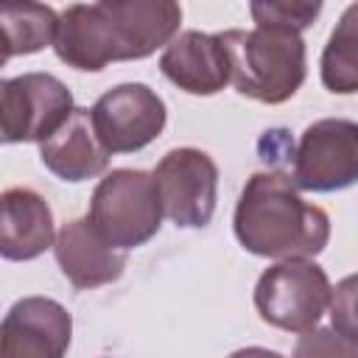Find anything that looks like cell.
Listing matches in <instances>:
<instances>
[{"label": "cell", "mask_w": 358, "mask_h": 358, "mask_svg": "<svg viewBox=\"0 0 358 358\" xmlns=\"http://www.w3.org/2000/svg\"><path fill=\"white\" fill-rule=\"evenodd\" d=\"M182 22L179 0H98L70 6L59 17L56 56L76 70L145 59L168 45Z\"/></svg>", "instance_id": "obj_1"}, {"label": "cell", "mask_w": 358, "mask_h": 358, "mask_svg": "<svg viewBox=\"0 0 358 358\" xmlns=\"http://www.w3.org/2000/svg\"><path fill=\"white\" fill-rule=\"evenodd\" d=\"M235 238L260 257H313L330 241V218L299 196L294 179L280 171L252 173L235 207Z\"/></svg>", "instance_id": "obj_2"}, {"label": "cell", "mask_w": 358, "mask_h": 358, "mask_svg": "<svg viewBox=\"0 0 358 358\" xmlns=\"http://www.w3.org/2000/svg\"><path fill=\"white\" fill-rule=\"evenodd\" d=\"M229 56V81L246 98L260 103L288 101L305 81V42L299 31L282 25H257L252 31L218 34Z\"/></svg>", "instance_id": "obj_3"}, {"label": "cell", "mask_w": 358, "mask_h": 358, "mask_svg": "<svg viewBox=\"0 0 358 358\" xmlns=\"http://www.w3.org/2000/svg\"><path fill=\"white\" fill-rule=\"evenodd\" d=\"M92 227L115 249H134L151 241L162 221V201L154 173L117 168L106 173L90 201Z\"/></svg>", "instance_id": "obj_4"}, {"label": "cell", "mask_w": 358, "mask_h": 358, "mask_svg": "<svg viewBox=\"0 0 358 358\" xmlns=\"http://www.w3.org/2000/svg\"><path fill=\"white\" fill-rule=\"evenodd\" d=\"M330 280L322 266L291 257L266 268L255 285V308L263 322L291 330L310 333L322 313L330 308Z\"/></svg>", "instance_id": "obj_5"}, {"label": "cell", "mask_w": 358, "mask_h": 358, "mask_svg": "<svg viewBox=\"0 0 358 358\" xmlns=\"http://www.w3.org/2000/svg\"><path fill=\"white\" fill-rule=\"evenodd\" d=\"M70 90L50 73H25L0 84V120L6 143H42L73 112Z\"/></svg>", "instance_id": "obj_6"}, {"label": "cell", "mask_w": 358, "mask_h": 358, "mask_svg": "<svg viewBox=\"0 0 358 358\" xmlns=\"http://www.w3.org/2000/svg\"><path fill=\"white\" fill-rule=\"evenodd\" d=\"M294 182L299 190L330 193L358 182V123L324 117L310 123L294 154Z\"/></svg>", "instance_id": "obj_7"}, {"label": "cell", "mask_w": 358, "mask_h": 358, "mask_svg": "<svg viewBox=\"0 0 358 358\" xmlns=\"http://www.w3.org/2000/svg\"><path fill=\"white\" fill-rule=\"evenodd\" d=\"M154 179L162 213L176 227L210 224L218 193V168L210 154L199 148H173L159 159Z\"/></svg>", "instance_id": "obj_8"}, {"label": "cell", "mask_w": 358, "mask_h": 358, "mask_svg": "<svg viewBox=\"0 0 358 358\" xmlns=\"http://www.w3.org/2000/svg\"><path fill=\"white\" fill-rule=\"evenodd\" d=\"M98 137L109 154L140 151L165 129V103L145 84H120L92 106Z\"/></svg>", "instance_id": "obj_9"}, {"label": "cell", "mask_w": 358, "mask_h": 358, "mask_svg": "<svg viewBox=\"0 0 358 358\" xmlns=\"http://www.w3.org/2000/svg\"><path fill=\"white\" fill-rule=\"evenodd\" d=\"M73 319L48 296H25L11 305L0 327L3 358H59L70 347Z\"/></svg>", "instance_id": "obj_10"}, {"label": "cell", "mask_w": 358, "mask_h": 358, "mask_svg": "<svg viewBox=\"0 0 358 358\" xmlns=\"http://www.w3.org/2000/svg\"><path fill=\"white\" fill-rule=\"evenodd\" d=\"M159 70L190 95H215L232 76L221 36L201 31H182L173 36L159 59Z\"/></svg>", "instance_id": "obj_11"}, {"label": "cell", "mask_w": 358, "mask_h": 358, "mask_svg": "<svg viewBox=\"0 0 358 358\" xmlns=\"http://www.w3.org/2000/svg\"><path fill=\"white\" fill-rule=\"evenodd\" d=\"M42 165L64 182H84L106 171L109 148L98 137L90 109H73L70 117L39 143Z\"/></svg>", "instance_id": "obj_12"}, {"label": "cell", "mask_w": 358, "mask_h": 358, "mask_svg": "<svg viewBox=\"0 0 358 358\" xmlns=\"http://www.w3.org/2000/svg\"><path fill=\"white\" fill-rule=\"evenodd\" d=\"M56 263L76 288H98L115 282L126 268V255L115 252L90 218L64 224L56 235Z\"/></svg>", "instance_id": "obj_13"}, {"label": "cell", "mask_w": 358, "mask_h": 358, "mask_svg": "<svg viewBox=\"0 0 358 358\" xmlns=\"http://www.w3.org/2000/svg\"><path fill=\"white\" fill-rule=\"evenodd\" d=\"M0 252L6 260H34L53 243V213L48 201L28 187L3 193Z\"/></svg>", "instance_id": "obj_14"}, {"label": "cell", "mask_w": 358, "mask_h": 358, "mask_svg": "<svg viewBox=\"0 0 358 358\" xmlns=\"http://www.w3.org/2000/svg\"><path fill=\"white\" fill-rule=\"evenodd\" d=\"M3 62L20 53H36L56 42L59 14L39 0H0Z\"/></svg>", "instance_id": "obj_15"}, {"label": "cell", "mask_w": 358, "mask_h": 358, "mask_svg": "<svg viewBox=\"0 0 358 358\" xmlns=\"http://www.w3.org/2000/svg\"><path fill=\"white\" fill-rule=\"evenodd\" d=\"M322 84L330 92H358V0L344 8L322 53Z\"/></svg>", "instance_id": "obj_16"}, {"label": "cell", "mask_w": 358, "mask_h": 358, "mask_svg": "<svg viewBox=\"0 0 358 358\" xmlns=\"http://www.w3.org/2000/svg\"><path fill=\"white\" fill-rule=\"evenodd\" d=\"M324 0H249V11L257 25H282L305 31L316 22Z\"/></svg>", "instance_id": "obj_17"}, {"label": "cell", "mask_w": 358, "mask_h": 358, "mask_svg": "<svg viewBox=\"0 0 358 358\" xmlns=\"http://www.w3.org/2000/svg\"><path fill=\"white\" fill-rule=\"evenodd\" d=\"M330 322L338 336L358 344V274L344 277L330 294Z\"/></svg>", "instance_id": "obj_18"}, {"label": "cell", "mask_w": 358, "mask_h": 358, "mask_svg": "<svg viewBox=\"0 0 358 358\" xmlns=\"http://www.w3.org/2000/svg\"><path fill=\"white\" fill-rule=\"evenodd\" d=\"M319 352H347V355H358V344L347 341L344 336H333L330 330H316L310 336H302V341L296 344V355H319Z\"/></svg>", "instance_id": "obj_19"}]
</instances>
